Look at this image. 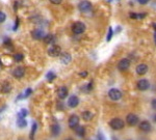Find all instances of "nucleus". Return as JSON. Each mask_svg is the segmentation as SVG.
<instances>
[{"label": "nucleus", "instance_id": "22", "mask_svg": "<svg viewBox=\"0 0 156 140\" xmlns=\"http://www.w3.org/2000/svg\"><path fill=\"white\" fill-rule=\"evenodd\" d=\"M31 94H32V89L31 88L25 89V91L23 92V94H19V96H18V97H17V101L22 100V99H26V97H28Z\"/></svg>", "mask_w": 156, "mask_h": 140}, {"label": "nucleus", "instance_id": "28", "mask_svg": "<svg viewBox=\"0 0 156 140\" xmlns=\"http://www.w3.org/2000/svg\"><path fill=\"white\" fill-rule=\"evenodd\" d=\"M24 59V55L22 53H16L14 55V60L17 61V62H20Z\"/></svg>", "mask_w": 156, "mask_h": 140}, {"label": "nucleus", "instance_id": "32", "mask_svg": "<svg viewBox=\"0 0 156 140\" xmlns=\"http://www.w3.org/2000/svg\"><path fill=\"white\" fill-rule=\"evenodd\" d=\"M19 25H20V19L18 18V17H17L16 21H15V25H14V27H12V30L16 31L17 29L19 28Z\"/></svg>", "mask_w": 156, "mask_h": 140}, {"label": "nucleus", "instance_id": "4", "mask_svg": "<svg viewBox=\"0 0 156 140\" xmlns=\"http://www.w3.org/2000/svg\"><path fill=\"white\" fill-rule=\"evenodd\" d=\"M78 9L82 12H90L92 11L93 5L89 0H82V1H80L79 4H78Z\"/></svg>", "mask_w": 156, "mask_h": 140}, {"label": "nucleus", "instance_id": "39", "mask_svg": "<svg viewBox=\"0 0 156 140\" xmlns=\"http://www.w3.org/2000/svg\"><path fill=\"white\" fill-rule=\"evenodd\" d=\"M138 1V3L140 4H143V5H145V4H147L148 2L150 1V0H137Z\"/></svg>", "mask_w": 156, "mask_h": 140}, {"label": "nucleus", "instance_id": "8", "mask_svg": "<svg viewBox=\"0 0 156 140\" xmlns=\"http://www.w3.org/2000/svg\"><path fill=\"white\" fill-rule=\"evenodd\" d=\"M130 67V60L128 58H122L118 62V70L120 72H125Z\"/></svg>", "mask_w": 156, "mask_h": 140}, {"label": "nucleus", "instance_id": "13", "mask_svg": "<svg viewBox=\"0 0 156 140\" xmlns=\"http://www.w3.org/2000/svg\"><path fill=\"white\" fill-rule=\"evenodd\" d=\"M148 70H149V67H148V66L146 63H140L135 67V72H136V74L140 75V76H144V75L147 74Z\"/></svg>", "mask_w": 156, "mask_h": 140}, {"label": "nucleus", "instance_id": "15", "mask_svg": "<svg viewBox=\"0 0 156 140\" xmlns=\"http://www.w3.org/2000/svg\"><path fill=\"white\" fill-rule=\"evenodd\" d=\"M31 36H32V39H37V41H39V39H44L45 33L42 29H34V30L31 31Z\"/></svg>", "mask_w": 156, "mask_h": 140}, {"label": "nucleus", "instance_id": "5", "mask_svg": "<svg viewBox=\"0 0 156 140\" xmlns=\"http://www.w3.org/2000/svg\"><path fill=\"white\" fill-rule=\"evenodd\" d=\"M108 97L112 101H119L122 99V91L118 88H112L108 91Z\"/></svg>", "mask_w": 156, "mask_h": 140}, {"label": "nucleus", "instance_id": "16", "mask_svg": "<svg viewBox=\"0 0 156 140\" xmlns=\"http://www.w3.org/2000/svg\"><path fill=\"white\" fill-rule=\"evenodd\" d=\"M60 126L58 124H53L51 125V128H50V132H51V135L54 137H57L60 134Z\"/></svg>", "mask_w": 156, "mask_h": 140}, {"label": "nucleus", "instance_id": "7", "mask_svg": "<svg viewBox=\"0 0 156 140\" xmlns=\"http://www.w3.org/2000/svg\"><path fill=\"white\" fill-rule=\"evenodd\" d=\"M62 54V48L57 45H51L48 49V55L51 57H58Z\"/></svg>", "mask_w": 156, "mask_h": 140}, {"label": "nucleus", "instance_id": "31", "mask_svg": "<svg viewBox=\"0 0 156 140\" xmlns=\"http://www.w3.org/2000/svg\"><path fill=\"white\" fill-rule=\"evenodd\" d=\"M3 44H4V46L7 47V48H9H9L12 49V41H11V39H7V37H6V39H4Z\"/></svg>", "mask_w": 156, "mask_h": 140}, {"label": "nucleus", "instance_id": "24", "mask_svg": "<svg viewBox=\"0 0 156 140\" xmlns=\"http://www.w3.org/2000/svg\"><path fill=\"white\" fill-rule=\"evenodd\" d=\"M11 90H12L11 84H9V82H4V83L2 84V86H1V91L3 92V94H9Z\"/></svg>", "mask_w": 156, "mask_h": 140}, {"label": "nucleus", "instance_id": "1", "mask_svg": "<svg viewBox=\"0 0 156 140\" xmlns=\"http://www.w3.org/2000/svg\"><path fill=\"white\" fill-rule=\"evenodd\" d=\"M108 124H109L110 128L115 130V131H120V130L124 129L125 127V121L120 117H114V118L110 119Z\"/></svg>", "mask_w": 156, "mask_h": 140}, {"label": "nucleus", "instance_id": "36", "mask_svg": "<svg viewBox=\"0 0 156 140\" xmlns=\"http://www.w3.org/2000/svg\"><path fill=\"white\" fill-rule=\"evenodd\" d=\"M151 106H152V108L156 110V97L155 99H153L152 101H151Z\"/></svg>", "mask_w": 156, "mask_h": 140}, {"label": "nucleus", "instance_id": "27", "mask_svg": "<svg viewBox=\"0 0 156 140\" xmlns=\"http://www.w3.org/2000/svg\"><path fill=\"white\" fill-rule=\"evenodd\" d=\"M18 118H25L27 115H28V110L27 109H25V108H22L20 111L18 112Z\"/></svg>", "mask_w": 156, "mask_h": 140}, {"label": "nucleus", "instance_id": "23", "mask_svg": "<svg viewBox=\"0 0 156 140\" xmlns=\"http://www.w3.org/2000/svg\"><path fill=\"white\" fill-rule=\"evenodd\" d=\"M37 124L36 121H34L32 122V126H31V131H30V134H29L30 140H34V135H36V133H37Z\"/></svg>", "mask_w": 156, "mask_h": 140}, {"label": "nucleus", "instance_id": "19", "mask_svg": "<svg viewBox=\"0 0 156 140\" xmlns=\"http://www.w3.org/2000/svg\"><path fill=\"white\" fill-rule=\"evenodd\" d=\"M81 117H82V119H83V121H92V119L94 118V113H93L92 111L87 110V111H83L81 113Z\"/></svg>", "mask_w": 156, "mask_h": 140}, {"label": "nucleus", "instance_id": "17", "mask_svg": "<svg viewBox=\"0 0 156 140\" xmlns=\"http://www.w3.org/2000/svg\"><path fill=\"white\" fill-rule=\"evenodd\" d=\"M72 60V56L70 53H62L60 54V61L64 64H69Z\"/></svg>", "mask_w": 156, "mask_h": 140}, {"label": "nucleus", "instance_id": "30", "mask_svg": "<svg viewBox=\"0 0 156 140\" xmlns=\"http://www.w3.org/2000/svg\"><path fill=\"white\" fill-rule=\"evenodd\" d=\"M93 86H94V83H93V81H90L89 83H87V85L84 86V90H85V92H90V91H92Z\"/></svg>", "mask_w": 156, "mask_h": 140}, {"label": "nucleus", "instance_id": "37", "mask_svg": "<svg viewBox=\"0 0 156 140\" xmlns=\"http://www.w3.org/2000/svg\"><path fill=\"white\" fill-rule=\"evenodd\" d=\"M49 1L51 2L52 4H60L62 0H49Z\"/></svg>", "mask_w": 156, "mask_h": 140}, {"label": "nucleus", "instance_id": "33", "mask_svg": "<svg viewBox=\"0 0 156 140\" xmlns=\"http://www.w3.org/2000/svg\"><path fill=\"white\" fill-rule=\"evenodd\" d=\"M6 20V15L3 12H0V23H3Z\"/></svg>", "mask_w": 156, "mask_h": 140}, {"label": "nucleus", "instance_id": "10", "mask_svg": "<svg viewBox=\"0 0 156 140\" xmlns=\"http://www.w3.org/2000/svg\"><path fill=\"white\" fill-rule=\"evenodd\" d=\"M67 105H68V107H70V108H76L78 105H79V97L77 96H71L69 99H68Z\"/></svg>", "mask_w": 156, "mask_h": 140}, {"label": "nucleus", "instance_id": "43", "mask_svg": "<svg viewBox=\"0 0 156 140\" xmlns=\"http://www.w3.org/2000/svg\"><path fill=\"white\" fill-rule=\"evenodd\" d=\"M1 66H2V62H1V60H0V67H1Z\"/></svg>", "mask_w": 156, "mask_h": 140}, {"label": "nucleus", "instance_id": "35", "mask_svg": "<svg viewBox=\"0 0 156 140\" xmlns=\"http://www.w3.org/2000/svg\"><path fill=\"white\" fill-rule=\"evenodd\" d=\"M97 138L98 140H105V137L103 136V134H102V132H99L97 135Z\"/></svg>", "mask_w": 156, "mask_h": 140}, {"label": "nucleus", "instance_id": "11", "mask_svg": "<svg viewBox=\"0 0 156 140\" xmlns=\"http://www.w3.org/2000/svg\"><path fill=\"white\" fill-rule=\"evenodd\" d=\"M138 128H140V131L148 133V132H150L152 130V126H151V124L148 121H142L138 124Z\"/></svg>", "mask_w": 156, "mask_h": 140}, {"label": "nucleus", "instance_id": "18", "mask_svg": "<svg viewBox=\"0 0 156 140\" xmlns=\"http://www.w3.org/2000/svg\"><path fill=\"white\" fill-rule=\"evenodd\" d=\"M45 44H48V45H54L55 43V36L53 34L49 33V34H45L44 39H43Z\"/></svg>", "mask_w": 156, "mask_h": 140}, {"label": "nucleus", "instance_id": "29", "mask_svg": "<svg viewBox=\"0 0 156 140\" xmlns=\"http://www.w3.org/2000/svg\"><path fill=\"white\" fill-rule=\"evenodd\" d=\"M112 36H114V30H112V27H109V28H108V32H107L106 41H107V42H110V41H112Z\"/></svg>", "mask_w": 156, "mask_h": 140}, {"label": "nucleus", "instance_id": "2", "mask_svg": "<svg viewBox=\"0 0 156 140\" xmlns=\"http://www.w3.org/2000/svg\"><path fill=\"white\" fill-rule=\"evenodd\" d=\"M126 124L130 127H135L140 124V118L136 114L134 113H129L126 116Z\"/></svg>", "mask_w": 156, "mask_h": 140}, {"label": "nucleus", "instance_id": "6", "mask_svg": "<svg viewBox=\"0 0 156 140\" xmlns=\"http://www.w3.org/2000/svg\"><path fill=\"white\" fill-rule=\"evenodd\" d=\"M79 122H80V118H79V116L76 115V114H72V115L69 117V119H68L69 128L72 130H74L76 127L79 126Z\"/></svg>", "mask_w": 156, "mask_h": 140}, {"label": "nucleus", "instance_id": "34", "mask_svg": "<svg viewBox=\"0 0 156 140\" xmlns=\"http://www.w3.org/2000/svg\"><path fill=\"white\" fill-rule=\"evenodd\" d=\"M87 75H89V73H87V71H83V72H80L79 73V76L81 77V78H87Z\"/></svg>", "mask_w": 156, "mask_h": 140}, {"label": "nucleus", "instance_id": "40", "mask_svg": "<svg viewBox=\"0 0 156 140\" xmlns=\"http://www.w3.org/2000/svg\"><path fill=\"white\" fill-rule=\"evenodd\" d=\"M14 11L15 12L18 11V1H15V3H14Z\"/></svg>", "mask_w": 156, "mask_h": 140}, {"label": "nucleus", "instance_id": "42", "mask_svg": "<svg viewBox=\"0 0 156 140\" xmlns=\"http://www.w3.org/2000/svg\"><path fill=\"white\" fill-rule=\"evenodd\" d=\"M153 119H154V121L156 122V114H155V115H154V117H153Z\"/></svg>", "mask_w": 156, "mask_h": 140}, {"label": "nucleus", "instance_id": "25", "mask_svg": "<svg viewBox=\"0 0 156 140\" xmlns=\"http://www.w3.org/2000/svg\"><path fill=\"white\" fill-rule=\"evenodd\" d=\"M27 125L28 124H27V121L25 118H18L17 119V126H18L20 129L26 128Z\"/></svg>", "mask_w": 156, "mask_h": 140}, {"label": "nucleus", "instance_id": "44", "mask_svg": "<svg viewBox=\"0 0 156 140\" xmlns=\"http://www.w3.org/2000/svg\"><path fill=\"white\" fill-rule=\"evenodd\" d=\"M127 140H132V139H127Z\"/></svg>", "mask_w": 156, "mask_h": 140}, {"label": "nucleus", "instance_id": "26", "mask_svg": "<svg viewBox=\"0 0 156 140\" xmlns=\"http://www.w3.org/2000/svg\"><path fill=\"white\" fill-rule=\"evenodd\" d=\"M46 79L48 82H53L55 79H56V74L54 73V72L50 71L48 73L46 74Z\"/></svg>", "mask_w": 156, "mask_h": 140}, {"label": "nucleus", "instance_id": "3", "mask_svg": "<svg viewBox=\"0 0 156 140\" xmlns=\"http://www.w3.org/2000/svg\"><path fill=\"white\" fill-rule=\"evenodd\" d=\"M72 31L74 34H81L85 31V25L82 22H75L72 25Z\"/></svg>", "mask_w": 156, "mask_h": 140}, {"label": "nucleus", "instance_id": "21", "mask_svg": "<svg viewBox=\"0 0 156 140\" xmlns=\"http://www.w3.org/2000/svg\"><path fill=\"white\" fill-rule=\"evenodd\" d=\"M129 17H130V19H134V20H136V19H144L147 17V14L146 12H142V14H137V12H130V15H129Z\"/></svg>", "mask_w": 156, "mask_h": 140}, {"label": "nucleus", "instance_id": "9", "mask_svg": "<svg viewBox=\"0 0 156 140\" xmlns=\"http://www.w3.org/2000/svg\"><path fill=\"white\" fill-rule=\"evenodd\" d=\"M136 87H137L138 90H140V91H146V90H148V89H149V87H150V82L148 81L147 79H140V80H138V81H137Z\"/></svg>", "mask_w": 156, "mask_h": 140}, {"label": "nucleus", "instance_id": "14", "mask_svg": "<svg viewBox=\"0 0 156 140\" xmlns=\"http://www.w3.org/2000/svg\"><path fill=\"white\" fill-rule=\"evenodd\" d=\"M68 94H69V90H68V88L66 86H60L58 89H57V96L60 100H64L66 99L68 97Z\"/></svg>", "mask_w": 156, "mask_h": 140}, {"label": "nucleus", "instance_id": "20", "mask_svg": "<svg viewBox=\"0 0 156 140\" xmlns=\"http://www.w3.org/2000/svg\"><path fill=\"white\" fill-rule=\"evenodd\" d=\"M74 132L76 133L77 136H79V137H84L85 133H87V131H85V127H83V126L76 127V128L74 129Z\"/></svg>", "mask_w": 156, "mask_h": 140}, {"label": "nucleus", "instance_id": "41", "mask_svg": "<svg viewBox=\"0 0 156 140\" xmlns=\"http://www.w3.org/2000/svg\"><path fill=\"white\" fill-rule=\"evenodd\" d=\"M65 140H74V139H73L72 137H68V138H66Z\"/></svg>", "mask_w": 156, "mask_h": 140}, {"label": "nucleus", "instance_id": "12", "mask_svg": "<svg viewBox=\"0 0 156 140\" xmlns=\"http://www.w3.org/2000/svg\"><path fill=\"white\" fill-rule=\"evenodd\" d=\"M25 75V69L23 67H17L16 69L12 71V76L16 79H21L23 78Z\"/></svg>", "mask_w": 156, "mask_h": 140}, {"label": "nucleus", "instance_id": "38", "mask_svg": "<svg viewBox=\"0 0 156 140\" xmlns=\"http://www.w3.org/2000/svg\"><path fill=\"white\" fill-rule=\"evenodd\" d=\"M152 26H153V28H154V42L156 45V23H152Z\"/></svg>", "mask_w": 156, "mask_h": 140}]
</instances>
